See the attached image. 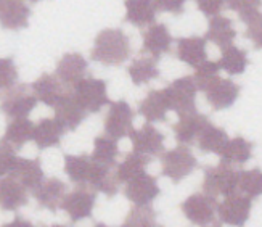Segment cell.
I'll return each mask as SVG.
<instances>
[{
	"mask_svg": "<svg viewBox=\"0 0 262 227\" xmlns=\"http://www.w3.org/2000/svg\"><path fill=\"white\" fill-rule=\"evenodd\" d=\"M161 194V189L158 185L156 177L150 176L146 171L127 180L124 187V195L135 207H148L151 201Z\"/></svg>",
	"mask_w": 262,
	"mask_h": 227,
	"instance_id": "obj_13",
	"label": "cell"
},
{
	"mask_svg": "<svg viewBox=\"0 0 262 227\" xmlns=\"http://www.w3.org/2000/svg\"><path fill=\"white\" fill-rule=\"evenodd\" d=\"M222 55L221 60L217 61L221 70H224L227 74L235 76V74H243L246 66H248V52L236 47V45L230 44L221 49Z\"/></svg>",
	"mask_w": 262,
	"mask_h": 227,
	"instance_id": "obj_31",
	"label": "cell"
},
{
	"mask_svg": "<svg viewBox=\"0 0 262 227\" xmlns=\"http://www.w3.org/2000/svg\"><path fill=\"white\" fill-rule=\"evenodd\" d=\"M127 73L130 81L135 86H143L146 82L153 81L159 76L158 61L151 56H142V58H135L130 66L127 68Z\"/></svg>",
	"mask_w": 262,
	"mask_h": 227,
	"instance_id": "obj_34",
	"label": "cell"
},
{
	"mask_svg": "<svg viewBox=\"0 0 262 227\" xmlns=\"http://www.w3.org/2000/svg\"><path fill=\"white\" fill-rule=\"evenodd\" d=\"M236 29L233 28V21L227 16H212L209 19L208 25V31H206V42H212L219 47H225V45L233 44V40L236 39Z\"/></svg>",
	"mask_w": 262,
	"mask_h": 227,
	"instance_id": "obj_29",
	"label": "cell"
},
{
	"mask_svg": "<svg viewBox=\"0 0 262 227\" xmlns=\"http://www.w3.org/2000/svg\"><path fill=\"white\" fill-rule=\"evenodd\" d=\"M126 5V23L135 28H145L155 25L156 19V2L155 0H124Z\"/></svg>",
	"mask_w": 262,
	"mask_h": 227,
	"instance_id": "obj_25",
	"label": "cell"
},
{
	"mask_svg": "<svg viewBox=\"0 0 262 227\" xmlns=\"http://www.w3.org/2000/svg\"><path fill=\"white\" fill-rule=\"evenodd\" d=\"M36 105L37 98L34 97L31 87L26 84H19L13 86L5 92V95L2 97V104H0V111L11 119H19L28 118Z\"/></svg>",
	"mask_w": 262,
	"mask_h": 227,
	"instance_id": "obj_6",
	"label": "cell"
},
{
	"mask_svg": "<svg viewBox=\"0 0 262 227\" xmlns=\"http://www.w3.org/2000/svg\"><path fill=\"white\" fill-rule=\"evenodd\" d=\"M253 142L246 140L242 135H236V137L227 140L219 152L221 163L229 166H243L253 158Z\"/></svg>",
	"mask_w": 262,
	"mask_h": 227,
	"instance_id": "obj_24",
	"label": "cell"
},
{
	"mask_svg": "<svg viewBox=\"0 0 262 227\" xmlns=\"http://www.w3.org/2000/svg\"><path fill=\"white\" fill-rule=\"evenodd\" d=\"M198 10L204 16H217L225 7V0H195Z\"/></svg>",
	"mask_w": 262,
	"mask_h": 227,
	"instance_id": "obj_43",
	"label": "cell"
},
{
	"mask_svg": "<svg viewBox=\"0 0 262 227\" xmlns=\"http://www.w3.org/2000/svg\"><path fill=\"white\" fill-rule=\"evenodd\" d=\"M118 155H119L118 140L108 137V135H97L94 140V153L90 155V160L94 163L115 168Z\"/></svg>",
	"mask_w": 262,
	"mask_h": 227,
	"instance_id": "obj_35",
	"label": "cell"
},
{
	"mask_svg": "<svg viewBox=\"0 0 262 227\" xmlns=\"http://www.w3.org/2000/svg\"><path fill=\"white\" fill-rule=\"evenodd\" d=\"M31 8L25 0H0V28L19 31L29 26Z\"/></svg>",
	"mask_w": 262,
	"mask_h": 227,
	"instance_id": "obj_16",
	"label": "cell"
},
{
	"mask_svg": "<svg viewBox=\"0 0 262 227\" xmlns=\"http://www.w3.org/2000/svg\"><path fill=\"white\" fill-rule=\"evenodd\" d=\"M203 92L206 94V100L212 110L221 111L230 108L235 104L238 95H240V86L233 82L232 79L215 76L209 84L203 87Z\"/></svg>",
	"mask_w": 262,
	"mask_h": 227,
	"instance_id": "obj_12",
	"label": "cell"
},
{
	"mask_svg": "<svg viewBox=\"0 0 262 227\" xmlns=\"http://www.w3.org/2000/svg\"><path fill=\"white\" fill-rule=\"evenodd\" d=\"M53 110H55V119L61 124L64 131L74 132L87 118V113L79 107L71 92H66L60 98L58 104L53 107Z\"/></svg>",
	"mask_w": 262,
	"mask_h": 227,
	"instance_id": "obj_18",
	"label": "cell"
},
{
	"mask_svg": "<svg viewBox=\"0 0 262 227\" xmlns=\"http://www.w3.org/2000/svg\"><path fill=\"white\" fill-rule=\"evenodd\" d=\"M260 190H262V174H260L259 168L238 173L236 194H242V195L253 200L260 195Z\"/></svg>",
	"mask_w": 262,
	"mask_h": 227,
	"instance_id": "obj_37",
	"label": "cell"
},
{
	"mask_svg": "<svg viewBox=\"0 0 262 227\" xmlns=\"http://www.w3.org/2000/svg\"><path fill=\"white\" fill-rule=\"evenodd\" d=\"M28 205V190L15 177L0 179V208L5 211H16Z\"/></svg>",
	"mask_w": 262,
	"mask_h": 227,
	"instance_id": "obj_26",
	"label": "cell"
},
{
	"mask_svg": "<svg viewBox=\"0 0 262 227\" xmlns=\"http://www.w3.org/2000/svg\"><path fill=\"white\" fill-rule=\"evenodd\" d=\"M2 227H36V225H34L32 222H29V221H26V219H23V218L16 216L13 221L4 224Z\"/></svg>",
	"mask_w": 262,
	"mask_h": 227,
	"instance_id": "obj_45",
	"label": "cell"
},
{
	"mask_svg": "<svg viewBox=\"0 0 262 227\" xmlns=\"http://www.w3.org/2000/svg\"><path fill=\"white\" fill-rule=\"evenodd\" d=\"M196 92L198 89L193 81V76L176 79L164 89L169 110H174L179 118L190 115V113H196Z\"/></svg>",
	"mask_w": 262,
	"mask_h": 227,
	"instance_id": "obj_4",
	"label": "cell"
},
{
	"mask_svg": "<svg viewBox=\"0 0 262 227\" xmlns=\"http://www.w3.org/2000/svg\"><path fill=\"white\" fill-rule=\"evenodd\" d=\"M211 227H221L219 224H214V225H211Z\"/></svg>",
	"mask_w": 262,
	"mask_h": 227,
	"instance_id": "obj_49",
	"label": "cell"
},
{
	"mask_svg": "<svg viewBox=\"0 0 262 227\" xmlns=\"http://www.w3.org/2000/svg\"><path fill=\"white\" fill-rule=\"evenodd\" d=\"M64 132L63 126L55 118H42L37 124H34L32 140L39 150H47L61 143Z\"/></svg>",
	"mask_w": 262,
	"mask_h": 227,
	"instance_id": "obj_22",
	"label": "cell"
},
{
	"mask_svg": "<svg viewBox=\"0 0 262 227\" xmlns=\"http://www.w3.org/2000/svg\"><path fill=\"white\" fill-rule=\"evenodd\" d=\"M253 210V200L242 194H233L225 197V200L217 205L215 214H219L221 222L232 227H243Z\"/></svg>",
	"mask_w": 262,
	"mask_h": 227,
	"instance_id": "obj_11",
	"label": "cell"
},
{
	"mask_svg": "<svg viewBox=\"0 0 262 227\" xmlns=\"http://www.w3.org/2000/svg\"><path fill=\"white\" fill-rule=\"evenodd\" d=\"M71 89H73L71 95L87 115L89 113L94 115V113H98L105 105H110L108 87H106V81H103V79L85 76Z\"/></svg>",
	"mask_w": 262,
	"mask_h": 227,
	"instance_id": "obj_2",
	"label": "cell"
},
{
	"mask_svg": "<svg viewBox=\"0 0 262 227\" xmlns=\"http://www.w3.org/2000/svg\"><path fill=\"white\" fill-rule=\"evenodd\" d=\"M142 52L148 53L155 58L156 61L161 58L163 55L170 52V47H172V36H170L169 28L164 25V23H155L146 31L142 32Z\"/></svg>",
	"mask_w": 262,
	"mask_h": 227,
	"instance_id": "obj_14",
	"label": "cell"
},
{
	"mask_svg": "<svg viewBox=\"0 0 262 227\" xmlns=\"http://www.w3.org/2000/svg\"><path fill=\"white\" fill-rule=\"evenodd\" d=\"M195 70H196V73H195V76H193V81H195L198 90H203L204 86L209 84L215 76H219L221 66H219V63L206 60V61H203L200 66H196Z\"/></svg>",
	"mask_w": 262,
	"mask_h": 227,
	"instance_id": "obj_41",
	"label": "cell"
},
{
	"mask_svg": "<svg viewBox=\"0 0 262 227\" xmlns=\"http://www.w3.org/2000/svg\"><path fill=\"white\" fill-rule=\"evenodd\" d=\"M94 227H110V225H106V224H103V222H97Z\"/></svg>",
	"mask_w": 262,
	"mask_h": 227,
	"instance_id": "obj_46",
	"label": "cell"
},
{
	"mask_svg": "<svg viewBox=\"0 0 262 227\" xmlns=\"http://www.w3.org/2000/svg\"><path fill=\"white\" fill-rule=\"evenodd\" d=\"M121 227H158L156 211L151 208V205L134 207L127 213V216Z\"/></svg>",
	"mask_w": 262,
	"mask_h": 227,
	"instance_id": "obj_38",
	"label": "cell"
},
{
	"mask_svg": "<svg viewBox=\"0 0 262 227\" xmlns=\"http://www.w3.org/2000/svg\"><path fill=\"white\" fill-rule=\"evenodd\" d=\"M18 81V68L11 56L0 58V94L7 92Z\"/></svg>",
	"mask_w": 262,
	"mask_h": 227,
	"instance_id": "obj_40",
	"label": "cell"
},
{
	"mask_svg": "<svg viewBox=\"0 0 262 227\" xmlns=\"http://www.w3.org/2000/svg\"><path fill=\"white\" fill-rule=\"evenodd\" d=\"M209 118L201 113H190V115L180 116L179 121L172 126V131L176 134V140L180 145H191L195 143L198 135L204 129L206 124H209Z\"/></svg>",
	"mask_w": 262,
	"mask_h": 227,
	"instance_id": "obj_20",
	"label": "cell"
},
{
	"mask_svg": "<svg viewBox=\"0 0 262 227\" xmlns=\"http://www.w3.org/2000/svg\"><path fill=\"white\" fill-rule=\"evenodd\" d=\"M49 227H71V225H64V224H53V225H49Z\"/></svg>",
	"mask_w": 262,
	"mask_h": 227,
	"instance_id": "obj_47",
	"label": "cell"
},
{
	"mask_svg": "<svg viewBox=\"0 0 262 227\" xmlns=\"http://www.w3.org/2000/svg\"><path fill=\"white\" fill-rule=\"evenodd\" d=\"M92 161V160H90ZM92 190L95 192H101L103 195H106L108 198H113L118 195V179L113 174V168L106 166V164H100V163H94L90 166V176H89V182H87Z\"/></svg>",
	"mask_w": 262,
	"mask_h": 227,
	"instance_id": "obj_28",
	"label": "cell"
},
{
	"mask_svg": "<svg viewBox=\"0 0 262 227\" xmlns=\"http://www.w3.org/2000/svg\"><path fill=\"white\" fill-rule=\"evenodd\" d=\"M132 53L130 39L118 28H108L97 34L90 58L103 66H121Z\"/></svg>",
	"mask_w": 262,
	"mask_h": 227,
	"instance_id": "obj_1",
	"label": "cell"
},
{
	"mask_svg": "<svg viewBox=\"0 0 262 227\" xmlns=\"http://www.w3.org/2000/svg\"><path fill=\"white\" fill-rule=\"evenodd\" d=\"M167 111H169V104L164 94V89H151L140 101L139 110H137V113L143 116L146 122L150 124L166 121Z\"/></svg>",
	"mask_w": 262,
	"mask_h": 227,
	"instance_id": "obj_19",
	"label": "cell"
},
{
	"mask_svg": "<svg viewBox=\"0 0 262 227\" xmlns=\"http://www.w3.org/2000/svg\"><path fill=\"white\" fill-rule=\"evenodd\" d=\"M32 131L34 122L28 118L11 119L4 134V142H7L10 147H13L15 150L25 147L29 140H32Z\"/></svg>",
	"mask_w": 262,
	"mask_h": 227,
	"instance_id": "obj_30",
	"label": "cell"
},
{
	"mask_svg": "<svg viewBox=\"0 0 262 227\" xmlns=\"http://www.w3.org/2000/svg\"><path fill=\"white\" fill-rule=\"evenodd\" d=\"M11 177H15L18 182L25 187L26 190H34L40 185L43 180V169L40 164V160H29V158H18V161L13 168V171L10 173Z\"/></svg>",
	"mask_w": 262,
	"mask_h": 227,
	"instance_id": "obj_27",
	"label": "cell"
},
{
	"mask_svg": "<svg viewBox=\"0 0 262 227\" xmlns=\"http://www.w3.org/2000/svg\"><path fill=\"white\" fill-rule=\"evenodd\" d=\"M18 161L16 150L10 147L7 142L0 140V177H4L13 171V168Z\"/></svg>",
	"mask_w": 262,
	"mask_h": 227,
	"instance_id": "obj_42",
	"label": "cell"
},
{
	"mask_svg": "<svg viewBox=\"0 0 262 227\" xmlns=\"http://www.w3.org/2000/svg\"><path fill=\"white\" fill-rule=\"evenodd\" d=\"M238 173L233 166L229 164H217V166H206L204 168V179H203V194L217 197L224 195L229 197L236 194L238 187Z\"/></svg>",
	"mask_w": 262,
	"mask_h": 227,
	"instance_id": "obj_5",
	"label": "cell"
},
{
	"mask_svg": "<svg viewBox=\"0 0 262 227\" xmlns=\"http://www.w3.org/2000/svg\"><path fill=\"white\" fill-rule=\"evenodd\" d=\"M66 190H68V187L61 179L49 177V179L42 180L40 185L32 190V195L37 200L40 208L56 213L61 207L63 198L66 197Z\"/></svg>",
	"mask_w": 262,
	"mask_h": 227,
	"instance_id": "obj_17",
	"label": "cell"
},
{
	"mask_svg": "<svg viewBox=\"0 0 262 227\" xmlns=\"http://www.w3.org/2000/svg\"><path fill=\"white\" fill-rule=\"evenodd\" d=\"M227 140H229L227 131L219 128V126H214L212 122H209V124L204 126L201 134L198 135L196 143H198L200 150L203 153H215V155H219V152L222 150V147L225 145Z\"/></svg>",
	"mask_w": 262,
	"mask_h": 227,
	"instance_id": "obj_33",
	"label": "cell"
},
{
	"mask_svg": "<svg viewBox=\"0 0 262 227\" xmlns=\"http://www.w3.org/2000/svg\"><path fill=\"white\" fill-rule=\"evenodd\" d=\"M229 10L236 11L240 19L245 23L254 21L260 16V0H225Z\"/></svg>",
	"mask_w": 262,
	"mask_h": 227,
	"instance_id": "obj_39",
	"label": "cell"
},
{
	"mask_svg": "<svg viewBox=\"0 0 262 227\" xmlns=\"http://www.w3.org/2000/svg\"><path fill=\"white\" fill-rule=\"evenodd\" d=\"M159 158H161V174L169 177L174 184L182 182L198 166L196 156L187 145H179L172 150H166Z\"/></svg>",
	"mask_w": 262,
	"mask_h": 227,
	"instance_id": "obj_3",
	"label": "cell"
},
{
	"mask_svg": "<svg viewBox=\"0 0 262 227\" xmlns=\"http://www.w3.org/2000/svg\"><path fill=\"white\" fill-rule=\"evenodd\" d=\"M134 111L126 100L110 101V110L105 116V135L119 140L127 137L134 129Z\"/></svg>",
	"mask_w": 262,
	"mask_h": 227,
	"instance_id": "obj_9",
	"label": "cell"
},
{
	"mask_svg": "<svg viewBox=\"0 0 262 227\" xmlns=\"http://www.w3.org/2000/svg\"><path fill=\"white\" fill-rule=\"evenodd\" d=\"M150 163V158L142 156L139 153H127L124 161L118 164L116 168V179L119 184H126L127 180L134 179L135 176H139L146 171V166Z\"/></svg>",
	"mask_w": 262,
	"mask_h": 227,
	"instance_id": "obj_36",
	"label": "cell"
},
{
	"mask_svg": "<svg viewBox=\"0 0 262 227\" xmlns=\"http://www.w3.org/2000/svg\"><path fill=\"white\" fill-rule=\"evenodd\" d=\"M180 210L184 216L195 225L204 227L215 219V210H217V200L211 195L196 192L182 201Z\"/></svg>",
	"mask_w": 262,
	"mask_h": 227,
	"instance_id": "obj_7",
	"label": "cell"
},
{
	"mask_svg": "<svg viewBox=\"0 0 262 227\" xmlns=\"http://www.w3.org/2000/svg\"><path fill=\"white\" fill-rule=\"evenodd\" d=\"M29 2H32V4H37V2H40V0H29Z\"/></svg>",
	"mask_w": 262,
	"mask_h": 227,
	"instance_id": "obj_48",
	"label": "cell"
},
{
	"mask_svg": "<svg viewBox=\"0 0 262 227\" xmlns=\"http://www.w3.org/2000/svg\"><path fill=\"white\" fill-rule=\"evenodd\" d=\"M31 90L37 101H42L47 107H55L60 101V98L66 94L64 86L58 81L55 74H42L31 84Z\"/></svg>",
	"mask_w": 262,
	"mask_h": 227,
	"instance_id": "obj_23",
	"label": "cell"
},
{
	"mask_svg": "<svg viewBox=\"0 0 262 227\" xmlns=\"http://www.w3.org/2000/svg\"><path fill=\"white\" fill-rule=\"evenodd\" d=\"M156 8L166 11V13H172L176 16H180L185 11V4L188 0H155Z\"/></svg>",
	"mask_w": 262,
	"mask_h": 227,
	"instance_id": "obj_44",
	"label": "cell"
},
{
	"mask_svg": "<svg viewBox=\"0 0 262 227\" xmlns=\"http://www.w3.org/2000/svg\"><path fill=\"white\" fill-rule=\"evenodd\" d=\"M127 137L132 142L134 153H139L146 158H156L161 156L164 152V140L166 135L159 132L153 124L146 122L140 129H132Z\"/></svg>",
	"mask_w": 262,
	"mask_h": 227,
	"instance_id": "obj_8",
	"label": "cell"
},
{
	"mask_svg": "<svg viewBox=\"0 0 262 227\" xmlns=\"http://www.w3.org/2000/svg\"><path fill=\"white\" fill-rule=\"evenodd\" d=\"M95 201H97L95 190L85 185H79L71 194H66L60 210H63L73 222H79L82 219L92 218Z\"/></svg>",
	"mask_w": 262,
	"mask_h": 227,
	"instance_id": "obj_10",
	"label": "cell"
},
{
	"mask_svg": "<svg viewBox=\"0 0 262 227\" xmlns=\"http://www.w3.org/2000/svg\"><path fill=\"white\" fill-rule=\"evenodd\" d=\"M90 155H66L64 156V173L71 182L77 185H85L90 176Z\"/></svg>",
	"mask_w": 262,
	"mask_h": 227,
	"instance_id": "obj_32",
	"label": "cell"
},
{
	"mask_svg": "<svg viewBox=\"0 0 262 227\" xmlns=\"http://www.w3.org/2000/svg\"><path fill=\"white\" fill-rule=\"evenodd\" d=\"M89 70V61L84 58V55L77 52L64 53L56 63L55 76L64 87L76 86L81 79L85 77Z\"/></svg>",
	"mask_w": 262,
	"mask_h": 227,
	"instance_id": "obj_15",
	"label": "cell"
},
{
	"mask_svg": "<svg viewBox=\"0 0 262 227\" xmlns=\"http://www.w3.org/2000/svg\"><path fill=\"white\" fill-rule=\"evenodd\" d=\"M177 58L191 68L200 66L203 61L208 60L206 53V39L201 36L179 37L177 39Z\"/></svg>",
	"mask_w": 262,
	"mask_h": 227,
	"instance_id": "obj_21",
	"label": "cell"
}]
</instances>
